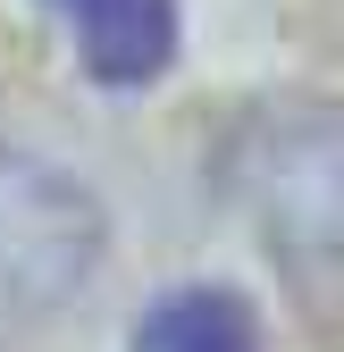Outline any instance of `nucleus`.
<instances>
[{
	"mask_svg": "<svg viewBox=\"0 0 344 352\" xmlns=\"http://www.w3.org/2000/svg\"><path fill=\"white\" fill-rule=\"evenodd\" d=\"M93 201H84L59 168L0 151V302L9 311H42L59 302L84 269H93Z\"/></svg>",
	"mask_w": 344,
	"mask_h": 352,
	"instance_id": "nucleus-1",
	"label": "nucleus"
},
{
	"mask_svg": "<svg viewBox=\"0 0 344 352\" xmlns=\"http://www.w3.org/2000/svg\"><path fill=\"white\" fill-rule=\"evenodd\" d=\"M252 201L269 210L277 243H344V118H294L277 143H261Z\"/></svg>",
	"mask_w": 344,
	"mask_h": 352,
	"instance_id": "nucleus-2",
	"label": "nucleus"
},
{
	"mask_svg": "<svg viewBox=\"0 0 344 352\" xmlns=\"http://www.w3.org/2000/svg\"><path fill=\"white\" fill-rule=\"evenodd\" d=\"M76 25V51L101 84L135 93L177 59V0H51Z\"/></svg>",
	"mask_w": 344,
	"mask_h": 352,
	"instance_id": "nucleus-3",
	"label": "nucleus"
},
{
	"mask_svg": "<svg viewBox=\"0 0 344 352\" xmlns=\"http://www.w3.org/2000/svg\"><path fill=\"white\" fill-rule=\"evenodd\" d=\"M135 352H261V327H252V311L235 294L193 285V294H168L160 311L143 319Z\"/></svg>",
	"mask_w": 344,
	"mask_h": 352,
	"instance_id": "nucleus-4",
	"label": "nucleus"
}]
</instances>
